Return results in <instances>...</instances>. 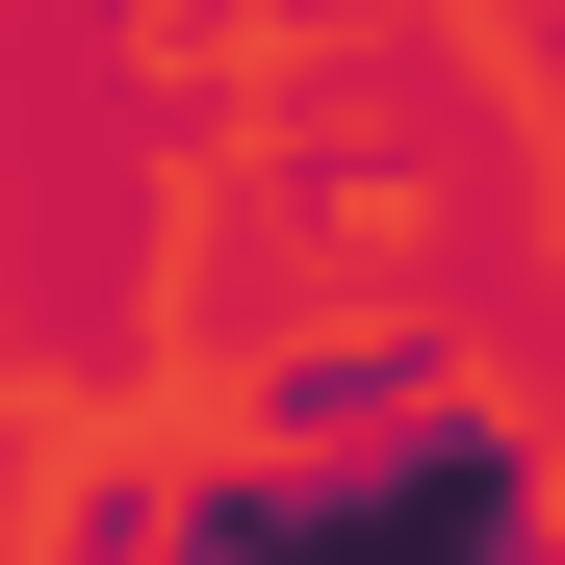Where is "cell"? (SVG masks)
<instances>
[{
	"instance_id": "6da1fadb",
	"label": "cell",
	"mask_w": 565,
	"mask_h": 565,
	"mask_svg": "<svg viewBox=\"0 0 565 565\" xmlns=\"http://www.w3.org/2000/svg\"><path fill=\"white\" fill-rule=\"evenodd\" d=\"M257 565H514V462H412L386 514H282Z\"/></svg>"
}]
</instances>
